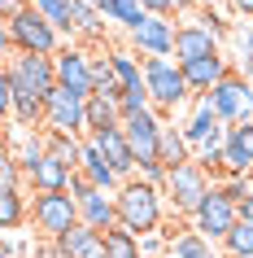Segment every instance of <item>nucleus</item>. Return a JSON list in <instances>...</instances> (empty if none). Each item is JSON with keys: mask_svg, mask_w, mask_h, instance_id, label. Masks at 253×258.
I'll return each instance as SVG.
<instances>
[{"mask_svg": "<svg viewBox=\"0 0 253 258\" xmlns=\"http://www.w3.org/2000/svg\"><path fill=\"white\" fill-rule=\"evenodd\" d=\"M101 249H105L109 258H140V241H135L127 228H109L105 236H101Z\"/></svg>", "mask_w": 253, "mask_h": 258, "instance_id": "obj_30", "label": "nucleus"}, {"mask_svg": "<svg viewBox=\"0 0 253 258\" xmlns=\"http://www.w3.org/2000/svg\"><path fill=\"white\" fill-rule=\"evenodd\" d=\"M135 241H140V258H166V236L161 232H144Z\"/></svg>", "mask_w": 253, "mask_h": 258, "instance_id": "obj_39", "label": "nucleus"}, {"mask_svg": "<svg viewBox=\"0 0 253 258\" xmlns=\"http://www.w3.org/2000/svg\"><path fill=\"white\" fill-rule=\"evenodd\" d=\"M9 44H14V53H40V57H53L57 48H61V31L48 22L44 14H35V9H18L14 18H9Z\"/></svg>", "mask_w": 253, "mask_h": 258, "instance_id": "obj_5", "label": "nucleus"}, {"mask_svg": "<svg viewBox=\"0 0 253 258\" xmlns=\"http://www.w3.org/2000/svg\"><path fill=\"white\" fill-rule=\"evenodd\" d=\"M236 215H240V223H253V192L244 197V202L236 206Z\"/></svg>", "mask_w": 253, "mask_h": 258, "instance_id": "obj_47", "label": "nucleus"}, {"mask_svg": "<svg viewBox=\"0 0 253 258\" xmlns=\"http://www.w3.org/2000/svg\"><path fill=\"white\" fill-rule=\"evenodd\" d=\"M236 75H244V79L253 83V40H249V27L236 31Z\"/></svg>", "mask_w": 253, "mask_h": 258, "instance_id": "obj_36", "label": "nucleus"}, {"mask_svg": "<svg viewBox=\"0 0 253 258\" xmlns=\"http://www.w3.org/2000/svg\"><path fill=\"white\" fill-rule=\"evenodd\" d=\"M223 254H231V258H253V223H240V219H236V228L223 236Z\"/></svg>", "mask_w": 253, "mask_h": 258, "instance_id": "obj_33", "label": "nucleus"}, {"mask_svg": "<svg viewBox=\"0 0 253 258\" xmlns=\"http://www.w3.org/2000/svg\"><path fill=\"white\" fill-rule=\"evenodd\" d=\"M218 5H227V0H197V9H218Z\"/></svg>", "mask_w": 253, "mask_h": 258, "instance_id": "obj_49", "label": "nucleus"}, {"mask_svg": "<svg viewBox=\"0 0 253 258\" xmlns=\"http://www.w3.org/2000/svg\"><path fill=\"white\" fill-rule=\"evenodd\" d=\"M70 175H74V171H66L57 158H48V153H44L40 162L27 171V184H31L35 192H66V179H70Z\"/></svg>", "mask_w": 253, "mask_h": 258, "instance_id": "obj_19", "label": "nucleus"}, {"mask_svg": "<svg viewBox=\"0 0 253 258\" xmlns=\"http://www.w3.org/2000/svg\"><path fill=\"white\" fill-rule=\"evenodd\" d=\"M31 9L44 14L61 35H70V9H74V0H31Z\"/></svg>", "mask_w": 253, "mask_h": 258, "instance_id": "obj_32", "label": "nucleus"}, {"mask_svg": "<svg viewBox=\"0 0 253 258\" xmlns=\"http://www.w3.org/2000/svg\"><path fill=\"white\" fill-rule=\"evenodd\" d=\"M218 188H223V197H227L231 206H240V202H244V197L253 192V175H227Z\"/></svg>", "mask_w": 253, "mask_h": 258, "instance_id": "obj_38", "label": "nucleus"}, {"mask_svg": "<svg viewBox=\"0 0 253 258\" xmlns=\"http://www.w3.org/2000/svg\"><path fill=\"white\" fill-rule=\"evenodd\" d=\"M31 258H66V254H61V245H57V241H35V254H31Z\"/></svg>", "mask_w": 253, "mask_h": 258, "instance_id": "obj_43", "label": "nucleus"}, {"mask_svg": "<svg viewBox=\"0 0 253 258\" xmlns=\"http://www.w3.org/2000/svg\"><path fill=\"white\" fill-rule=\"evenodd\" d=\"M9 109H14V88H9V79L0 75V122L9 118Z\"/></svg>", "mask_w": 253, "mask_h": 258, "instance_id": "obj_42", "label": "nucleus"}, {"mask_svg": "<svg viewBox=\"0 0 253 258\" xmlns=\"http://www.w3.org/2000/svg\"><path fill=\"white\" fill-rule=\"evenodd\" d=\"M205 192H210V175H205L197 162L175 166L171 175L161 179V197H166V206H171L175 215H188V219H192V210L201 206Z\"/></svg>", "mask_w": 253, "mask_h": 258, "instance_id": "obj_6", "label": "nucleus"}, {"mask_svg": "<svg viewBox=\"0 0 253 258\" xmlns=\"http://www.w3.org/2000/svg\"><path fill=\"white\" fill-rule=\"evenodd\" d=\"M157 162H161V171L171 175L175 166H184V162H192V149H188V140H184V132L179 127H161V136H157Z\"/></svg>", "mask_w": 253, "mask_h": 258, "instance_id": "obj_20", "label": "nucleus"}, {"mask_svg": "<svg viewBox=\"0 0 253 258\" xmlns=\"http://www.w3.org/2000/svg\"><path fill=\"white\" fill-rule=\"evenodd\" d=\"M83 140H92V149L109 162V171H114L118 179H131L135 175V158H131V149H127L122 122H118V127H105V132H92V136H83Z\"/></svg>", "mask_w": 253, "mask_h": 258, "instance_id": "obj_14", "label": "nucleus"}, {"mask_svg": "<svg viewBox=\"0 0 253 258\" xmlns=\"http://www.w3.org/2000/svg\"><path fill=\"white\" fill-rule=\"evenodd\" d=\"M5 79L18 96H35V101H48V92L57 88L53 75V57L40 53H9L5 57Z\"/></svg>", "mask_w": 253, "mask_h": 258, "instance_id": "obj_4", "label": "nucleus"}, {"mask_svg": "<svg viewBox=\"0 0 253 258\" xmlns=\"http://www.w3.org/2000/svg\"><path fill=\"white\" fill-rule=\"evenodd\" d=\"M118 79H114V70H109V61H105V53L101 57H92V96H105V101H118Z\"/></svg>", "mask_w": 253, "mask_h": 258, "instance_id": "obj_31", "label": "nucleus"}, {"mask_svg": "<svg viewBox=\"0 0 253 258\" xmlns=\"http://www.w3.org/2000/svg\"><path fill=\"white\" fill-rule=\"evenodd\" d=\"M83 114H88V136L122 122L118 118V101H105V96H88V101H83Z\"/></svg>", "mask_w": 253, "mask_h": 258, "instance_id": "obj_28", "label": "nucleus"}, {"mask_svg": "<svg viewBox=\"0 0 253 258\" xmlns=\"http://www.w3.org/2000/svg\"><path fill=\"white\" fill-rule=\"evenodd\" d=\"M249 40H253V22H249Z\"/></svg>", "mask_w": 253, "mask_h": 258, "instance_id": "obj_55", "label": "nucleus"}, {"mask_svg": "<svg viewBox=\"0 0 253 258\" xmlns=\"http://www.w3.org/2000/svg\"><path fill=\"white\" fill-rule=\"evenodd\" d=\"M88 258H109V254H105V249H96V254H88Z\"/></svg>", "mask_w": 253, "mask_h": 258, "instance_id": "obj_52", "label": "nucleus"}, {"mask_svg": "<svg viewBox=\"0 0 253 258\" xmlns=\"http://www.w3.org/2000/svg\"><path fill=\"white\" fill-rule=\"evenodd\" d=\"M27 184V175H22V166H18L14 149L0 140V188H22Z\"/></svg>", "mask_w": 253, "mask_h": 258, "instance_id": "obj_35", "label": "nucleus"}, {"mask_svg": "<svg viewBox=\"0 0 253 258\" xmlns=\"http://www.w3.org/2000/svg\"><path fill=\"white\" fill-rule=\"evenodd\" d=\"M9 122H14V127H22V132H44V101H35V96H18V92H14Z\"/></svg>", "mask_w": 253, "mask_h": 258, "instance_id": "obj_26", "label": "nucleus"}, {"mask_svg": "<svg viewBox=\"0 0 253 258\" xmlns=\"http://www.w3.org/2000/svg\"><path fill=\"white\" fill-rule=\"evenodd\" d=\"M140 109H153L148 105V92H144V79L118 92V118H131V114H140Z\"/></svg>", "mask_w": 253, "mask_h": 258, "instance_id": "obj_34", "label": "nucleus"}, {"mask_svg": "<svg viewBox=\"0 0 253 258\" xmlns=\"http://www.w3.org/2000/svg\"><path fill=\"white\" fill-rule=\"evenodd\" d=\"M79 223L83 228H92V232H101L105 236L109 228H118V210H114V192H88L79 202Z\"/></svg>", "mask_w": 253, "mask_h": 258, "instance_id": "obj_17", "label": "nucleus"}, {"mask_svg": "<svg viewBox=\"0 0 253 258\" xmlns=\"http://www.w3.org/2000/svg\"><path fill=\"white\" fill-rule=\"evenodd\" d=\"M53 75H57V88H66L70 96H92V53L83 44H61L53 53Z\"/></svg>", "mask_w": 253, "mask_h": 258, "instance_id": "obj_11", "label": "nucleus"}, {"mask_svg": "<svg viewBox=\"0 0 253 258\" xmlns=\"http://www.w3.org/2000/svg\"><path fill=\"white\" fill-rule=\"evenodd\" d=\"M184 140H188V149H192V158L205 149H223V136H227V122L218 118L210 109V101L205 96H192V109H188V118H184Z\"/></svg>", "mask_w": 253, "mask_h": 258, "instance_id": "obj_9", "label": "nucleus"}, {"mask_svg": "<svg viewBox=\"0 0 253 258\" xmlns=\"http://www.w3.org/2000/svg\"><path fill=\"white\" fill-rule=\"evenodd\" d=\"M214 254H218V249L192 228H179V236L166 245V258H214Z\"/></svg>", "mask_w": 253, "mask_h": 258, "instance_id": "obj_23", "label": "nucleus"}, {"mask_svg": "<svg viewBox=\"0 0 253 258\" xmlns=\"http://www.w3.org/2000/svg\"><path fill=\"white\" fill-rule=\"evenodd\" d=\"M44 132L53 136H88V114H83V96H70L66 88H53L44 101Z\"/></svg>", "mask_w": 253, "mask_h": 258, "instance_id": "obj_10", "label": "nucleus"}, {"mask_svg": "<svg viewBox=\"0 0 253 258\" xmlns=\"http://www.w3.org/2000/svg\"><path fill=\"white\" fill-rule=\"evenodd\" d=\"M131 35V53L135 57H171L175 53V22L171 18H144Z\"/></svg>", "mask_w": 253, "mask_h": 258, "instance_id": "obj_12", "label": "nucleus"}, {"mask_svg": "<svg viewBox=\"0 0 253 258\" xmlns=\"http://www.w3.org/2000/svg\"><path fill=\"white\" fill-rule=\"evenodd\" d=\"M192 22H197V27H205L218 44H223V35L231 31V27H227V18L218 14V9H197V14H192Z\"/></svg>", "mask_w": 253, "mask_h": 258, "instance_id": "obj_37", "label": "nucleus"}, {"mask_svg": "<svg viewBox=\"0 0 253 258\" xmlns=\"http://www.w3.org/2000/svg\"><path fill=\"white\" fill-rule=\"evenodd\" d=\"M223 171L227 175H253V118L249 122H227Z\"/></svg>", "mask_w": 253, "mask_h": 258, "instance_id": "obj_13", "label": "nucleus"}, {"mask_svg": "<svg viewBox=\"0 0 253 258\" xmlns=\"http://www.w3.org/2000/svg\"><path fill=\"white\" fill-rule=\"evenodd\" d=\"M175 14H197V0H175Z\"/></svg>", "mask_w": 253, "mask_h": 258, "instance_id": "obj_48", "label": "nucleus"}, {"mask_svg": "<svg viewBox=\"0 0 253 258\" xmlns=\"http://www.w3.org/2000/svg\"><path fill=\"white\" fill-rule=\"evenodd\" d=\"M79 5H92V9H101V0H79Z\"/></svg>", "mask_w": 253, "mask_h": 258, "instance_id": "obj_51", "label": "nucleus"}, {"mask_svg": "<svg viewBox=\"0 0 253 258\" xmlns=\"http://www.w3.org/2000/svg\"><path fill=\"white\" fill-rule=\"evenodd\" d=\"M214 53H223V48H218V40H214L205 27H197L192 18L175 27V53H171V57L179 61V66H188V61H201V57H214Z\"/></svg>", "mask_w": 253, "mask_h": 258, "instance_id": "obj_15", "label": "nucleus"}, {"mask_svg": "<svg viewBox=\"0 0 253 258\" xmlns=\"http://www.w3.org/2000/svg\"><path fill=\"white\" fill-rule=\"evenodd\" d=\"M79 149H83V140L44 132V153H48V158H57V162L66 166V171H79Z\"/></svg>", "mask_w": 253, "mask_h": 258, "instance_id": "obj_29", "label": "nucleus"}, {"mask_svg": "<svg viewBox=\"0 0 253 258\" xmlns=\"http://www.w3.org/2000/svg\"><path fill=\"white\" fill-rule=\"evenodd\" d=\"M14 53V44H9V18H0V57Z\"/></svg>", "mask_w": 253, "mask_h": 258, "instance_id": "obj_45", "label": "nucleus"}, {"mask_svg": "<svg viewBox=\"0 0 253 258\" xmlns=\"http://www.w3.org/2000/svg\"><path fill=\"white\" fill-rule=\"evenodd\" d=\"M66 192H70V197H74V202H83V197H88V192H92V184H88V179H83L79 171H74V175L66 179Z\"/></svg>", "mask_w": 253, "mask_h": 258, "instance_id": "obj_41", "label": "nucleus"}, {"mask_svg": "<svg viewBox=\"0 0 253 258\" xmlns=\"http://www.w3.org/2000/svg\"><path fill=\"white\" fill-rule=\"evenodd\" d=\"M70 35H79L83 44H96L101 35H105L101 9H92V5H79V0H74V9H70Z\"/></svg>", "mask_w": 253, "mask_h": 258, "instance_id": "obj_22", "label": "nucleus"}, {"mask_svg": "<svg viewBox=\"0 0 253 258\" xmlns=\"http://www.w3.org/2000/svg\"><path fill=\"white\" fill-rule=\"evenodd\" d=\"M140 9L148 18H179L175 14V0H140Z\"/></svg>", "mask_w": 253, "mask_h": 258, "instance_id": "obj_40", "label": "nucleus"}, {"mask_svg": "<svg viewBox=\"0 0 253 258\" xmlns=\"http://www.w3.org/2000/svg\"><path fill=\"white\" fill-rule=\"evenodd\" d=\"M144 9H140V0H101V22H118V27L135 31L144 22Z\"/></svg>", "mask_w": 253, "mask_h": 258, "instance_id": "obj_24", "label": "nucleus"}, {"mask_svg": "<svg viewBox=\"0 0 253 258\" xmlns=\"http://www.w3.org/2000/svg\"><path fill=\"white\" fill-rule=\"evenodd\" d=\"M227 5H231V14H236V18H249V22H253V0H227Z\"/></svg>", "mask_w": 253, "mask_h": 258, "instance_id": "obj_44", "label": "nucleus"}, {"mask_svg": "<svg viewBox=\"0 0 253 258\" xmlns=\"http://www.w3.org/2000/svg\"><path fill=\"white\" fill-rule=\"evenodd\" d=\"M27 210H31V197L22 188H0V232L27 228Z\"/></svg>", "mask_w": 253, "mask_h": 258, "instance_id": "obj_21", "label": "nucleus"}, {"mask_svg": "<svg viewBox=\"0 0 253 258\" xmlns=\"http://www.w3.org/2000/svg\"><path fill=\"white\" fill-rule=\"evenodd\" d=\"M114 210H118V228H127L131 236H144V232H157L166 223V197H161L157 184L131 175L122 179L118 192H114Z\"/></svg>", "mask_w": 253, "mask_h": 258, "instance_id": "obj_1", "label": "nucleus"}, {"mask_svg": "<svg viewBox=\"0 0 253 258\" xmlns=\"http://www.w3.org/2000/svg\"><path fill=\"white\" fill-rule=\"evenodd\" d=\"M57 245H61V254H66V258H88V254H96V249H101V232L74 223V228H70Z\"/></svg>", "mask_w": 253, "mask_h": 258, "instance_id": "obj_27", "label": "nucleus"}, {"mask_svg": "<svg viewBox=\"0 0 253 258\" xmlns=\"http://www.w3.org/2000/svg\"><path fill=\"white\" fill-rule=\"evenodd\" d=\"M79 175L88 179L96 192H118V184H122V179L109 171V162L92 149V140H83V149H79Z\"/></svg>", "mask_w": 253, "mask_h": 258, "instance_id": "obj_18", "label": "nucleus"}, {"mask_svg": "<svg viewBox=\"0 0 253 258\" xmlns=\"http://www.w3.org/2000/svg\"><path fill=\"white\" fill-rule=\"evenodd\" d=\"M109 70H114V79H118V88H131V83L144 79V70H140V57L131 53V48H109L105 53Z\"/></svg>", "mask_w": 253, "mask_h": 258, "instance_id": "obj_25", "label": "nucleus"}, {"mask_svg": "<svg viewBox=\"0 0 253 258\" xmlns=\"http://www.w3.org/2000/svg\"><path fill=\"white\" fill-rule=\"evenodd\" d=\"M31 0H0V18H14L18 9H27Z\"/></svg>", "mask_w": 253, "mask_h": 258, "instance_id": "obj_46", "label": "nucleus"}, {"mask_svg": "<svg viewBox=\"0 0 253 258\" xmlns=\"http://www.w3.org/2000/svg\"><path fill=\"white\" fill-rule=\"evenodd\" d=\"M0 75H5V57H0Z\"/></svg>", "mask_w": 253, "mask_h": 258, "instance_id": "obj_54", "label": "nucleus"}, {"mask_svg": "<svg viewBox=\"0 0 253 258\" xmlns=\"http://www.w3.org/2000/svg\"><path fill=\"white\" fill-rule=\"evenodd\" d=\"M140 70H144L148 105L157 109L161 122L171 118V114H179V109L192 101V92H188V83H184V70H179L175 57H140Z\"/></svg>", "mask_w": 253, "mask_h": 258, "instance_id": "obj_2", "label": "nucleus"}, {"mask_svg": "<svg viewBox=\"0 0 253 258\" xmlns=\"http://www.w3.org/2000/svg\"><path fill=\"white\" fill-rule=\"evenodd\" d=\"M27 223H35L40 241H61L79 223V202L70 192H35L27 210Z\"/></svg>", "mask_w": 253, "mask_h": 258, "instance_id": "obj_3", "label": "nucleus"}, {"mask_svg": "<svg viewBox=\"0 0 253 258\" xmlns=\"http://www.w3.org/2000/svg\"><path fill=\"white\" fill-rule=\"evenodd\" d=\"M214 258H231V254H223V249H218V254H214Z\"/></svg>", "mask_w": 253, "mask_h": 258, "instance_id": "obj_53", "label": "nucleus"}, {"mask_svg": "<svg viewBox=\"0 0 253 258\" xmlns=\"http://www.w3.org/2000/svg\"><path fill=\"white\" fill-rule=\"evenodd\" d=\"M0 258H14V249H9V245H0Z\"/></svg>", "mask_w": 253, "mask_h": 258, "instance_id": "obj_50", "label": "nucleus"}, {"mask_svg": "<svg viewBox=\"0 0 253 258\" xmlns=\"http://www.w3.org/2000/svg\"><path fill=\"white\" fill-rule=\"evenodd\" d=\"M184 70V83H188V92L192 96H205L214 88V83L223 79V75H231V61H227L223 53H214V57H201V61H188V66H179Z\"/></svg>", "mask_w": 253, "mask_h": 258, "instance_id": "obj_16", "label": "nucleus"}, {"mask_svg": "<svg viewBox=\"0 0 253 258\" xmlns=\"http://www.w3.org/2000/svg\"><path fill=\"white\" fill-rule=\"evenodd\" d=\"M205 101H210V109L223 122H249L253 118V83L244 75H236V70L214 83L210 92H205Z\"/></svg>", "mask_w": 253, "mask_h": 258, "instance_id": "obj_7", "label": "nucleus"}, {"mask_svg": "<svg viewBox=\"0 0 253 258\" xmlns=\"http://www.w3.org/2000/svg\"><path fill=\"white\" fill-rule=\"evenodd\" d=\"M236 219H240L236 206L223 197V188H218V184H210V192H205V197H201V206L192 210V232H201L210 245H223V236L236 228Z\"/></svg>", "mask_w": 253, "mask_h": 258, "instance_id": "obj_8", "label": "nucleus"}]
</instances>
